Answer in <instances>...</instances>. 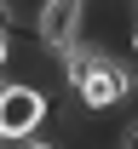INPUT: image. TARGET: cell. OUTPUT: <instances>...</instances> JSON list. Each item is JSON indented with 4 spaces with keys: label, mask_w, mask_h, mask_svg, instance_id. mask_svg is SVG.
<instances>
[{
    "label": "cell",
    "mask_w": 138,
    "mask_h": 149,
    "mask_svg": "<svg viewBox=\"0 0 138 149\" xmlns=\"http://www.w3.org/2000/svg\"><path fill=\"white\" fill-rule=\"evenodd\" d=\"M52 120V92L35 80H0V143H29Z\"/></svg>",
    "instance_id": "cell-2"
},
{
    "label": "cell",
    "mask_w": 138,
    "mask_h": 149,
    "mask_svg": "<svg viewBox=\"0 0 138 149\" xmlns=\"http://www.w3.org/2000/svg\"><path fill=\"white\" fill-rule=\"evenodd\" d=\"M58 63H63V86H69V97L81 103V115L121 109V103L132 97V86H138V80H132V63L115 57L109 46H92V40H75Z\"/></svg>",
    "instance_id": "cell-1"
},
{
    "label": "cell",
    "mask_w": 138,
    "mask_h": 149,
    "mask_svg": "<svg viewBox=\"0 0 138 149\" xmlns=\"http://www.w3.org/2000/svg\"><path fill=\"white\" fill-rule=\"evenodd\" d=\"M127 57L138 63V17H132V29H127Z\"/></svg>",
    "instance_id": "cell-6"
},
{
    "label": "cell",
    "mask_w": 138,
    "mask_h": 149,
    "mask_svg": "<svg viewBox=\"0 0 138 149\" xmlns=\"http://www.w3.org/2000/svg\"><path fill=\"white\" fill-rule=\"evenodd\" d=\"M12 57H18V29H6V23H0V69H6Z\"/></svg>",
    "instance_id": "cell-4"
},
{
    "label": "cell",
    "mask_w": 138,
    "mask_h": 149,
    "mask_svg": "<svg viewBox=\"0 0 138 149\" xmlns=\"http://www.w3.org/2000/svg\"><path fill=\"white\" fill-rule=\"evenodd\" d=\"M18 149H63L58 138H29V143H18Z\"/></svg>",
    "instance_id": "cell-5"
},
{
    "label": "cell",
    "mask_w": 138,
    "mask_h": 149,
    "mask_svg": "<svg viewBox=\"0 0 138 149\" xmlns=\"http://www.w3.org/2000/svg\"><path fill=\"white\" fill-rule=\"evenodd\" d=\"M81 23H86V0H35V17H29L35 52L40 57H63L81 40Z\"/></svg>",
    "instance_id": "cell-3"
},
{
    "label": "cell",
    "mask_w": 138,
    "mask_h": 149,
    "mask_svg": "<svg viewBox=\"0 0 138 149\" xmlns=\"http://www.w3.org/2000/svg\"><path fill=\"white\" fill-rule=\"evenodd\" d=\"M0 149H6V143H0Z\"/></svg>",
    "instance_id": "cell-7"
}]
</instances>
